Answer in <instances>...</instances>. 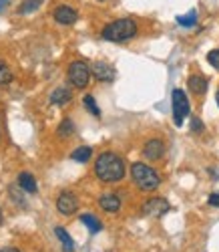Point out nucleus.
I'll return each mask as SVG.
<instances>
[{
	"mask_svg": "<svg viewBox=\"0 0 219 252\" xmlns=\"http://www.w3.org/2000/svg\"><path fill=\"white\" fill-rule=\"evenodd\" d=\"M137 34V23L133 18H119V20H113L109 23L101 36L105 40H111V43H123V40H129Z\"/></svg>",
	"mask_w": 219,
	"mask_h": 252,
	"instance_id": "nucleus-2",
	"label": "nucleus"
},
{
	"mask_svg": "<svg viewBox=\"0 0 219 252\" xmlns=\"http://www.w3.org/2000/svg\"><path fill=\"white\" fill-rule=\"evenodd\" d=\"M2 220H4V216H2V210H0V224H2Z\"/></svg>",
	"mask_w": 219,
	"mask_h": 252,
	"instance_id": "nucleus-28",
	"label": "nucleus"
},
{
	"mask_svg": "<svg viewBox=\"0 0 219 252\" xmlns=\"http://www.w3.org/2000/svg\"><path fill=\"white\" fill-rule=\"evenodd\" d=\"M82 101H84V107L93 113V117H101V109L97 107V103H95V97H93V95H84Z\"/></svg>",
	"mask_w": 219,
	"mask_h": 252,
	"instance_id": "nucleus-20",
	"label": "nucleus"
},
{
	"mask_svg": "<svg viewBox=\"0 0 219 252\" xmlns=\"http://www.w3.org/2000/svg\"><path fill=\"white\" fill-rule=\"evenodd\" d=\"M215 99H217V105H219V91H217V97Z\"/></svg>",
	"mask_w": 219,
	"mask_h": 252,
	"instance_id": "nucleus-29",
	"label": "nucleus"
},
{
	"mask_svg": "<svg viewBox=\"0 0 219 252\" xmlns=\"http://www.w3.org/2000/svg\"><path fill=\"white\" fill-rule=\"evenodd\" d=\"M177 23H179L181 27H195V25H197V12H195V10H189L187 14L177 16Z\"/></svg>",
	"mask_w": 219,
	"mask_h": 252,
	"instance_id": "nucleus-19",
	"label": "nucleus"
},
{
	"mask_svg": "<svg viewBox=\"0 0 219 252\" xmlns=\"http://www.w3.org/2000/svg\"><path fill=\"white\" fill-rule=\"evenodd\" d=\"M163 154H165V143H163L161 139H149V141L145 143V148H143V156H145L147 159H151V161L161 159Z\"/></svg>",
	"mask_w": 219,
	"mask_h": 252,
	"instance_id": "nucleus-8",
	"label": "nucleus"
},
{
	"mask_svg": "<svg viewBox=\"0 0 219 252\" xmlns=\"http://www.w3.org/2000/svg\"><path fill=\"white\" fill-rule=\"evenodd\" d=\"M95 176L107 184L121 182L125 178V161L113 152H105L95 161Z\"/></svg>",
	"mask_w": 219,
	"mask_h": 252,
	"instance_id": "nucleus-1",
	"label": "nucleus"
},
{
	"mask_svg": "<svg viewBox=\"0 0 219 252\" xmlns=\"http://www.w3.org/2000/svg\"><path fill=\"white\" fill-rule=\"evenodd\" d=\"M91 71H93L95 79H97V81H103V83H111V81H115V77H117L115 69H113L111 65H107V63H95Z\"/></svg>",
	"mask_w": 219,
	"mask_h": 252,
	"instance_id": "nucleus-10",
	"label": "nucleus"
},
{
	"mask_svg": "<svg viewBox=\"0 0 219 252\" xmlns=\"http://www.w3.org/2000/svg\"><path fill=\"white\" fill-rule=\"evenodd\" d=\"M42 2H45V0H25L23 4H20V12L23 14H28V12H34Z\"/></svg>",
	"mask_w": 219,
	"mask_h": 252,
	"instance_id": "nucleus-22",
	"label": "nucleus"
},
{
	"mask_svg": "<svg viewBox=\"0 0 219 252\" xmlns=\"http://www.w3.org/2000/svg\"><path fill=\"white\" fill-rule=\"evenodd\" d=\"M55 234H56L58 240L62 242L64 252H75V242H73V238L69 236V232H67V230H64L62 226H56V228H55Z\"/></svg>",
	"mask_w": 219,
	"mask_h": 252,
	"instance_id": "nucleus-14",
	"label": "nucleus"
},
{
	"mask_svg": "<svg viewBox=\"0 0 219 252\" xmlns=\"http://www.w3.org/2000/svg\"><path fill=\"white\" fill-rule=\"evenodd\" d=\"M131 178H133L135 186L143 192H153L161 186V176L151 165L141 163V161H135L131 165Z\"/></svg>",
	"mask_w": 219,
	"mask_h": 252,
	"instance_id": "nucleus-3",
	"label": "nucleus"
},
{
	"mask_svg": "<svg viewBox=\"0 0 219 252\" xmlns=\"http://www.w3.org/2000/svg\"><path fill=\"white\" fill-rule=\"evenodd\" d=\"M207 61H209V65H211V67L219 69V49H215V51H209V55H207Z\"/></svg>",
	"mask_w": 219,
	"mask_h": 252,
	"instance_id": "nucleus-23",
	"label": "nucleus"
},
{
	"mask_svg": "<svg viewBox=\"0 0 219 252\" xmlns=\"http://www.w3.org/2000/svg\"><path fill=\"white\" fill-rule=\"evenodd\" d=\"M99 206L105 210V212L115 214V212H119V210H121V200H119L117 194H105V196H101Z\"/></svg>",
	"mask_w": 219,
	"mask_h": 252,
	"instance_id": "nucleus-11",
	"label": "nucleus"
},
{
	"mask_svg": "<svg viewBox=\"0 0 219 252\" xmlns=\"http://www.w3.org/2000/svg\"><path fill=\"white\" fill-rule=\"evenodd\" d=\"M6 6H8V0H0V12H2Z\"/></svg>",
	"mask_w": 219,
	"mask_h": 252,
	"instance_id": "nucleus-26",
	"label": "nucleus"
},
{
	"mask_svg": "<svg viewBox=\"0 0 219 252\" xmlns=\"http://www.w3.org/2000/svg\"><path fill=\"white\" fill-rule=\"evenodd\" d=\"M191 129H193V133H201L203 131V123H201L199 117H193L191 119Z\"/></svg>",
	"mask_w": 219,
	"mask_h": 252,
	"instance_id": "nucleus-24",
	"label": "nucleus"
},
{
	"mask_svg": "<svg viewBox=\"0 0 219 252\" xmlns=\"http://www.w3.org/2000/svg\"><path fill=\"white\" fill-rule=\"evenodd\" d=\"M71 99H73V95H71V91L69 89H55L53 93H51V103L53 105H67V103H71Z\"/></svg>",
	"mask_w": 219,
	"mask_h": 252,
	"instance_id": "nucleus-15",
	"label": "nucleus"
},
{
	"mask_svg": "<svg viewBox=\"0 0 219 252\" xmlns=\"http://www.w3.org/2000/svg\"><path fill=\"white\" fill-rule=\"evenodd\" d=\"M189 111H191V107H189V99H187L185 91L175 89L173 91V121H175V125L181 127L185 117L189 115Z\"/></svg>",
	"mask_w": 219,
	"mask_h": 252,
	"instance_id": "nucleus-5",
	"label": "nucleus"
},
{
	"mask_svg": "<svg viewBox=\"0 0 219 252\" xmlns=\"http://www.w3.org/2000/svg\"><path fill=\"white\" fill-rule=\"evenodd\" d=\"M18 186L23 188L25 192H28V194H34V192L38 190V184H36L34 176H32V174H28V172H23V174L18 176Z\"/></svg>",
	"mask_w": 219,
	"mask_h": 252,
	"instance_id": "nucleus-13",
	"label": "nucleus"
},
{
	"mask_svg": "<svg viewBox=\"0 0 219 252\" xmlns=\"http://www.w3.org/2000/svg\"><path fill=\"white\" fill-rule=\"evenodd\" d=\"M207 202H209L211 206H215V208H219V194H211Z\"/></svg>",
	"mask_w": 219,
	"mask_h": 252,
	"instance_id": "nucleus-25",
	"label": "nucleus"
},
{
	"mask_svg": "<svg viewBox=\"0 0 219 252\" xmlns=\"http://www.w3.org/2000/svg\"><path fill=\"white\" fill-rule=\"evenodd\" d=\"M91 156H93V148H89V145H82V148H77L71 154V159H75L79 163H86L91 159Z\"/></svg>",
	"mask_w": 219,
	"mask_h": 252,
	"instance_id": "nucleus-16",
	"label": "nucleus"
},
{
	"mask_svg": "<svg viewBox=\"0 0 219 252\" xmlns=\"http://www.w3.org/2000/svg\"><path fill=\"white\" fill-rule=\"evenodd\" d=\"M187 85L191 89V93L195 95H203L207 91V79L203 75H191L189 81H187Z\"/></svg>",
	"mask_w": 219,
	"mask_h": 252,
	"instance_id": "nucleus-12",
	"label": "nucleus"
},
{
	"mask_svg": "<svg viewBox=\"0 0 219 252\" xmlns=\"http://www.w3.org/2000/svg\"><path fill=\"white\" fill-rule=\"evenodd\" d=\"M8 83H12V73L6 67V63L0 61V85H8Z\"/></svg>",
	"mask_w": 219,
	"mask_h": 252,
	"instance_id": "nucleus-21",
	"label": "nucleus"
},
{
	"mask_svg": "<svg viewBox=\"0 0 219 252\" xmlns=\"http://www.w3.org/2000/svg\"><path fill=\"white\" fill-rule=\"evenodd\" d=\"M56 210L62 216H73L77 210H79V200L73 192H62L56 198Z\"/></svg>",
	"mask_w": 219,
	"mask_h": 252,
	"instance_id": "nucleus-6",
	"label": "nucleus"
},
{
	"mask_svg": "<svg viewBox=\"0 0 219 252\" xmlns=\"http://www.w3.org/2000/svg\"><path fill=\"white\" fill-rule=\"evenodd\" d=\"M53 16H55V20L58 25H75L77 18H79L77 10L71 8V6H58V8H55Z\"/></svg>",
	"mask_w": 219,
	"mask_h": 252,
	"instance_id": "nucleus-9",
	"label": "nucleus"
},
{
	"mask_svg": "<svg viewBox=\"0 0 219 252\" xmlns=\"http://www.w3.org/2000/svg\"><path fill=\"white\" fill-rule=\"evenodd\" d=\"M169 202L163 198H151L141 206V212L145 216H163L165 212H169Z\"/></svg>",
	"mask_w": 219,
	"mask_h": 252,
	"instance_id": "nucleus-7",
	"label": "nucleus"
},
{
	"mask_svg": "<svg viewBox=\"0 0 219 252\" xmlns=\"http://www.w3.org/2000/svg\"><path fill=\"white\" fill-rule=\"evenodd\" d=\"M91 67L86 65L84 61H73L71 63V67H69V81L73 83V87L77 89H84L86 85H89V81H91Z\"/></svg>",
	"mask_w": 219,
	"mask_h": 252,
	"instance_id": "nucleus-4",
	"label": "nucleus"
},
{
	"mask_svg": "<svg viewBox=\"0 0 219 252\" xmlns=\"http://www.w3.org/2000/svg\"><path fill=\"white\" fill-rule=\"evenodd\" d=\"M0 252H20V250H16V248H0Z\"/></svg>",
	"mask_w": 219,
	"mask_h": 252,
	"instance_id": "nucleus-27",
	"label": "nucleus"
},
{
	"mask_svg": "<svg viewBox=\"0 0 219 252\" xmlns=\"http://www.w3.org/2000/svg\"><path fill=\"white\" fill-rule=\"evenodd\" d=\"M73 131H75V123L71 119H62L60 125H58V129H56L58 137H71Z\"/></svg>",
	"mask_w": 219,
	"mask_h": 252,
	"instance_id": "nucleus-18",
	"label": "nucleus"
},
{
	"mask_svg": "<svg viewBox=\"0 0 219 252\" xmlns=\"http://www.w3.org/2000/svg\"><path fill=\"white\" fill-rule=\"evenodd\" d=\"M81 222L91 230V234H97V232H101V230H103V224H101L95 216H91V214H82V216H81Z\"/></svg>",
	"mask_w": 219,
	"mask_h": 252,
	"instance_id": "nucleus-17",
	"label": "nucleus"
}]
</instances>
